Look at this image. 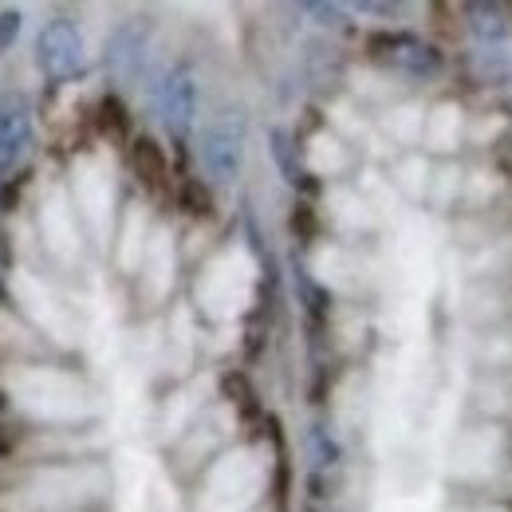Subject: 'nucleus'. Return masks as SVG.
I'll list each match as a JSON object with an SVG mask.
<instances>
[{"instance_id":"1","label":"nucleus","mask_w":512,"mask_h":512,"mask_svg":"<svg viewBox=\"0 0 512 512\" xmlns=\"http://www.w3.org/2000/svg\"><path fill=\"white\" fill-rule=\"evenodd\" d=\"M245 166V111L225 107L201 130V170L213 186H233Z\"/></svg>"},{"instance_id":"2","label":"nucleus","mask_w":512,"mask_h":512,"mask_svg":"<svg viewBox=\"0 0 512 512\" xmlns=\"http://www.w3.org/2000/svg\"><path fill=\"white\" fill-rule=\"evenodd\" d=\"M36 64L48 79H71L79 75L87 64V48H83V36L71 20H48L36 36Z\"/></svg>"},{"instance_id":"3","label":"nucleus","mask_w":512,"mask_h":512,"mask_svg":"<svg viewBox=\"0 0 512 512\" xmlns=\"http://www.w3.org/2000/svg\"><path fill=\"white\" fill-rule=\"evenodd\" d=\"M371 48H375V60H383L390 71L410 75V79H430V75H438V67H442V56H438L434 44H426V40H418V36H406V32H398V36H379Z\"/></svg>"},{"instance_id":"4","label":"nucleus","mask_w":512,"mask_h":512,"mask_svg":"<svg viewBox=\"0 0 512 512\" xmlns=\"http://www.w3.org/2000/svg\"><path fill=\"white\" fill-rule=\"evenodd\" d=\"M32 150V111L24 99L4 95L0 99V178H12V170Z\"/></svg>"},{"instance_id":"5","label":"nucleus","mask_w":512,"mask_h":512,"mask_svg":"<svg viewBox=\"0 0 512 512\" xmlns=\"http://www.w3.org/2000/svg\"><path fill=\"white\" fill-rule=\"evenodd\" d=\"M158 107H162V123L174 138H190L193 123H197V79L190 67H174L166 75Z\"/></svg>"},{"instance_id":"6","label":"nucleus","mask_w":512,"mask_h":512,"mask_svg":"<svg viewBox=\"0 0 512 512\" xmlns=\"http://www.w3.org/2000/svg\"><path fill=\"white\" fill-rule=\"evenodd\" d=\"M146 40H150V32L138 20H127V24H119L111 32V40H107V67H111L115 79H134L138 75L142 56H146Z\"/></svg>"},{"instance_id":"7","label":"nucleus","mask_w":512,"mask_h":512,"mask_svg":"<svg viewBox=\"0 0 512 512\" xmlns=\"http://www.w3.org/2000/svg\"><path fill=\"white\" fill-rule=\"evenodd\" d=\"M465 16H469V32L481 40V44H501L509 36V12L505 4H465Z\"/></svg>"},{"instance_id":"8","label":"nucleus","mask_w":512,"mask_h":512,"mask_svg":"<svg viewBox=\"0 0 512 512\" xmlns=\"http://www.w3.org/2000/svg\"><path fill=\"white\" fill-rule=\"evenodd\" d=\"M20 28H24V12L20 8H0V56L12 52V44L20 40Z\"/></svg>"},{"instance_id":"9","label":"nucleus","mask_w":512,"mask_h":512,"mask_svg":"<svg viewBox=\"0 0 512 512\" xmlns=\"http://www.w3.org/2000/svg\"><path fill=\"white\" fill-rule=\"evenodd\" d=\"M4 268H8V253H4V237H0V276H4Z\"/></svg>"}]
</instances>
